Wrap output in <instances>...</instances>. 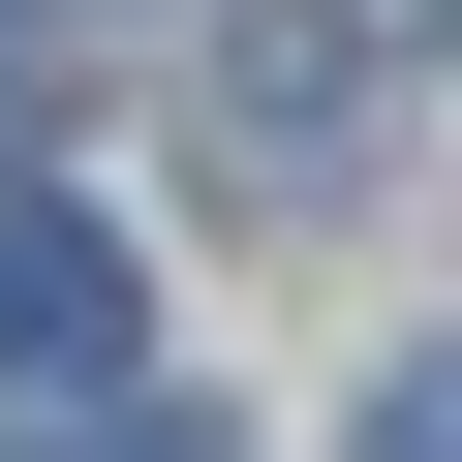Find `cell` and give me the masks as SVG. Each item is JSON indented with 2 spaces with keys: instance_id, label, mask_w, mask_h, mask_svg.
I'll use <instances>...</instances> for the list:
<instances>
[{
  "instance_id": "2",
  "label": "cell",
  "mask_w": 462,
  "mask_h": 462,
  "mask_svg": "<svg viewBox=\"0 0 462 462\" xmlns=\"http://www.w3.org/2000/svg\"><path fill=\"white\" fill-rule=\"evenodd\" d=\"M216 124H247V154H278V185H309V154H339V124H370V62H339V32H309V0H278V32H216Z\"/></svg>"
},
{
  "instance_id": "3",
  "label": "cell",
  "mask_w": 462,
  "mask_h": 462,
  "mask_svg": "<svg viewBox=\"0 0 462 462\" xmlns=\"http://www.w3.org/2000/svg\"><path fill=\"white\" fill-rule=\"evenodd\" d=\"M370 462H462V370H401V401H370Z\"/></svg>"
},
{
  "instance_id": "1",
  "label": "cell",
  "mask_w": 462,
  "mask_h": 462,
  "mask_svg": "<svg viewBox=\"0 0 462 462\" xmlns=\"http://www.w3.org/2000/svg\"><path fill=\"white\" fill-rule=\"evenodd\" d=\"M0 401H124V216H62V185H0Z\"/></svg>"
},
{
  "instance_id": "4",
  "label": "cell",
  "mask_w": 462,
  "mask_h": 462,
  "mask_svg": "<svg viewBox=\"0 0 462 462\" xmlns=\"http://www.w3.org/2000/svg\"><path fill=\"white\" fill-rule=\"evenodd\" d=\"M32 462H185V431H124V401H93V431H32Z\"/></svg>"
}]
</instances>
